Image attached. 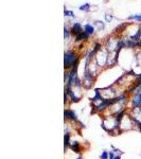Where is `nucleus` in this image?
<instances>
[{"mask_svg":"<svg viewBox=\"0 0 141 159\" xmlns=\"http://www.w3.org/2000/svg\"><path fill=\"white\" fill-rule=\"evenodd\" d=\"M112 18H114V16H112V14H105V20H106L107 22H110V21L112 20Z\"/></svg>","mask_w":141,"mask_h":159,"instance_id":"obj_14","label":"nucleus"},{"mask_svg":"<svg viewBox=\"0 0 141 159\" xmlns=\"http://www.w3.org/2000/svg\"><path fill=\"white\" fill-rule=\"evenodd\" d=\"M88 36H89V35H88L85 31H83L81 34H79L77 36H75V40H77V42H82V40L87 39Z\"/></svg>","mask_w":141,"mask_h":159,"instance_id":"obj_6","label":"nucleus"},{"mask_svg":"<svg viewBox=\"0 0 141 159\" xmlns=\"http://www.w3.org/2000/svg\"><path fill=\"white\" fill-rule=\"evenodd\" d=\"M109 157V153H107L106 151H103L101 154V157H100V159H108Z\"/></svg>","mask_w":141,"mask_h":159,"instance_id":"obj_13","label":"nucleus"},{"mask_svg":"<svg viewBox=\"0 0 141 159\" xmlns=\"http://www.w3.org/2000/svg\"><path fill=\"white\" fill-rule=\"evenodd\" d=\"M64 145H65V148H67V146L70 145V134H69V132H66V134H65Z\"/></svg>","mask_w":141,"mask_h":159,"instance_id":"obj_7","label":"nucleus"},{"mask_svg":"<svg viewBox=\"0 0 141 159\" xmlns=\"http://www.w3.org/2000/svg\"><path fill=\"white\" fill-rule=\"evenodd\" d=\"M138 128H139V132H141V123H140V124L138 125Z\"/></svg>","mask_w":141,"mask_h":159,"instance_id":"obj_17","label":"nucleus"},{"mask_svg":"<svg viewBox=\"0 0 141 159\" xmlns=\"http://www.w3.org/2000/svg\"><path fill=\"white\" fill-rule=\"evenodd\" d=\"M77 62V57L73 51L69 50L68 52H65V57H64L65 69H69L71 68V67H73V65H74Z\"/></svg>","mask_w":141,"mask_h":159,"instance_id":"obj_1","label":"nucleus"},{"mask_svg":"<svg viewBox=\"0 0 141 159\" xmlns=\"http://www.w3.org/2000/svg\"><path fill=\"white\" fill-rule=\"evenodd\" d=\"M89 9H90V4H89V3H85V4H82L80 6V10L81 11H88L89 10Z\"/></svg>","mask_w":141,"mask_h":159,"instance_id":"obj_11","label":"nucleus"},{"mask_svg":"<svg viewBox=\"0 0 141 159\" xmlns=\"http://www.w3.org/2000/svg\"><path fill=\"white\" fill-rule=\"evenodd\" d=\"M84 31H85L88 35H92L93 33H94V31H96V28L93 26H91L90 24H87L84 26Z\"/></svg>","mask_w":141,"mask_h":159,"instance_id":"obj_5","label":"nucleus"},{"mask_svg":"<svg viewBox=\"0 0 141 159\" xmlns=\"http://www.w3.org/2000/svg\"><path fill=\"white\" fill-rule=\"evenodd\" d=\"M115 154H114V152H109V157H108V159H115Z\"/></svg>","mask_w":141,"mask_h":159,"instance_id":"obj_16","label":"nucleus"},{"mask_svg":"<svg viewBox=\"0 0 141 159\" xmlns=\"http://www.w3.org/2000/svg\"><path fill=\"white\" fill-rule=\"evenodd\" d=\"M94 26H97V28H98L99 31H101V30H103L104 28H105V24H104L103 21L97 20V21H94Z\"/></svg>","mask_w":141,"mask_h":159,"instance_id":"obj_8","label":"nucleus"},{"mask_svg":"<svg viewBox=\"0 0 141 159\" xmlns=\"http://www.w3.org/2000/svg\"><path fill=\"white\" fill-rule=\"evenodd\" d=\"M77 159H83V158H82V156H80V157H77Z\"/></svg>","mask_w":141,"mask_h":159,"instance_id":"obj_19","label":"nucleus"},{"mask_svg":"<svg viewBox=\"0 0 141 159\" xmlns=\"http://www.w3.org/2000/svg\"><path fill=\"white\" fill-rule=\"evenodd\" d=\"M115 159H121V157H120V156H116V157H115Z\"/></svg>","mask_w":141,"mask_h":159,"instance_id":"obj_18","label":"nucleus"},{"mask_svg":"<svg viewBox=\"0 0 141 159\" xmlns=\"http://www.w3.org/2000/svg\"><path fill=\"white\" fill-rule=\"evenodd\" d=\"M64 115H65V120H71V121H77V117L75 115V112L73 110H65L64 111Z\"/></svg>","mask_w":141,"mask_h":159,"instance_id":"obj_4","label":"nucleus"},{"mask_svg":"<svg viewBox=\"0 0 141 159\" xmlns=\"http://www.w3.org/2000/svg\"><path fill=\"white\" fill-rule=\"evenodd\" d=\"M64 14H65V16H69V17H73V12L72 11H67V10H65V12H64Z\"/></svg>","mask_w":141,"mask_h":159,"instance_id":"obj_15","label":"nucleus"},{"mask_svg":"<svg viewBox=\"0 0 141 159\" xmlns=\"http://www.w3.org/2000/svg\"><path fill=\"white\" fill-rule=\"evenodd\" d=\"M69 37H70V31L67 29L66 26H65L64 28V38H65V40L69 39Z\"/></svg>","mask_w":141,"mask_h":159,"instance_id":"obj_9","label":"nucleus"},{"mask_svg":"<svg viewBox=\"0 0 141 159\" xmlns=\"http://www.w3.org/2000/svg\"><path fill=\"white\" fill-rule=\"evenodd\" d=\"M70 32H71V34L75 35V36H77L79 34H81V33L83 32V28H82V26H81L80 22H75V24H73V26H72Z\"/></svg>","mask_w":141,"mask_h":159,"instance_id":"obj_3","label":"nucleus"},{"mask_svg":"<svg viewBox=\"0 0 141 159\" xmlns=\"http://www.w3.org/2000/svg\"><path fill=\"white\" fill-rule=\"evenodd\" d=\"M128 19H135V20L137 21H140L141 22V14L140 15H132L128 17Z\"/></svg>","mask_w":141,"mask_h":159,"instance_id":"obj_12","label":"nucleus"},{"mask_svg":"<svg viewBox=\"0 0 141 159\" xmlns=\"http://www.w3.org/2000/svg\"><path fill=\"white\" fill-rule=\"evenodd\" d=\"M71 148L74 152H77V153H79V152H80V150H79V142H77V141H74L73 144L71 145Z\"/></svg>","mask_w":141,"mask_h":159,"instance_id":"obj_10","label":"nucleus"},{"mask_svg":"<svg viewBox=\"0 0 141 159\" xmlns=\"http://www.w3.org/2000/svg\"><path fill=\"white\" fill-rule=\"evenodd\" d=\"M132 107L133 108H141V92H136L135 97L132 101Z\"/></svg>","mask_w":141,"mask_h":159,"instance_id":"obj_2","label":"nucleus"}]
</instances>
